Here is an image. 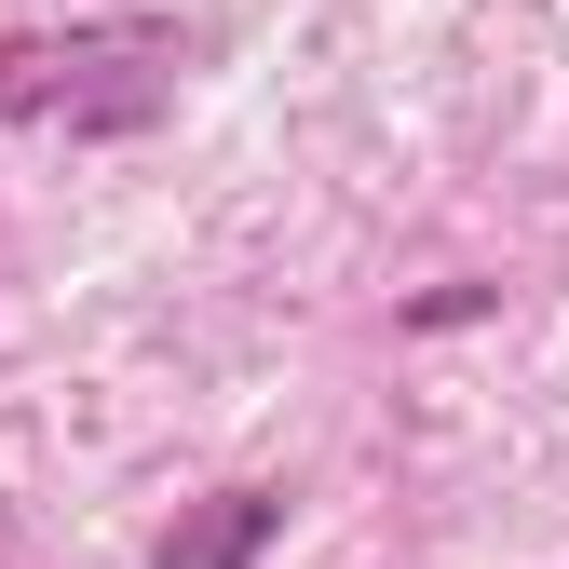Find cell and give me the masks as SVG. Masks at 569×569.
Returning a JSON list of instances; mask_svg holds the SVG:
<instances>
[{"label": "cell", "mask_w": 569, "mask_h": 569, "mask_svg": "<svg viewBox=\"0 0 569 569\" xmlns=\"http://www.w3.org/2000/svg\"><path fill=\"white\" fill-rule=\"evenodd\" d=\"M177 14H82V28H14L0 41V122L14 136H150L190 82Z\"/></svg>", "instance_id": "6da1fadb"}, {"label": "cell", "mask_w": 569, "mask_h": 569, "mask_svg": "<svg viewBox=\"0 0 569 569\" xmlns=\"http://www.w3.org/2000/svg\"><path fill=\"white\" fill-rule=\"evenodd\" d=\"M271 529H284V488H218L203 516H177V529L150 542V569H244Z\"/></svg>", "instance_id": "7a4b0ae2"}]
</instances>
